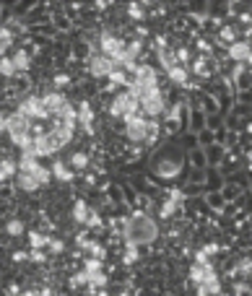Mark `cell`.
<instances>
[{
    "instance_id": "8d00e7d4",
    "label": "cell",
    "mask_w": 252,
    "mask_h": 296,
    "mask_svg": "<svg viewBox=\"0 0 252 296\" xmlns=\"http://www.w3.org/2000/svg\"><path fill=\"white\" fill-rule=\"evenodd\" d=\"M89 252H91V255H94V257H96V260H102V257H104V247H102V244H99V242H91V247H89Z\"/></svg>"
},
{
    "instance_id": "603a6c76",
    "label": "cell",
    "mask_w": 252,
    "mask_h": 296,
    "mask_svg": "<svg viewBox=\"0 0 252 296\" xmlns=\"http://www.w3.org/2000/svg\"><path fill=\"white\" fill-rule=\"evenodd\" d=\"M29 244H32V249H44L50 244V237H44L39 231H32L29 234Z\"/></svg>"
},
{
    "instance_id": "4316f807",
    "label": "cell",
    "mask_w": 252,
    "mask_h": 296,
    "mask_svg": "<svg viewBox=\"0 0 252 296\" xmlns=\"http://www.w3.org/2000/svg\"><path fill=\"white\" fill-rule=\"evenodd\" d=\"M5 231H8V237H21V234H24V221L11 218V221L5 224Z\"/></svg>"
},
{
    "instance_id": "b9f144b4",
    "label": "cell",
    "mask_w": 252,
    "mask_h": 296,
    "mask_svg": "<svg viewBox=\"0 0 252 296\" xmlns=\"http://www.w3.org/2000/svg\"><path fill=\"white\" fill-rule=\"evenodd\" d=\"M221 39L229 42V44H234V29H221Z\"/></svg>"
},
{
    "instance_id": "681fc988",
    "label": "cell",
    "mask_w": 252,
    "mask_h": 296,
    "mask_svg": "<svg viewBox=\"0 0 252 296\" xmlns=\"http://www.w3.org/2000/svg\"><path fill=\"white\" fill-rule=\"evenodd\" d=\"M21 296H39V291H24Z\"/></svg>"
},
{
    "instance_id": "e575fe53",
    "label": "cell",
    "mask_w": 252,
    "mask_h": 296,
    "mask_svg": "<svg viewBox=\"0 0 252 296\" xmlns=\"http://www.w3.org/2000/svg\"><path fill=\"white\" fill-rule=\"evenodd\" d=\"M127 16H130V18H143L146 13H143V8L138 3H130V5H127Z\"/></svg>"
},
{
    "instance_id": "d6a6232c",
    "label": "cell",
    "mask_w": 252,
    "mask_h": 296,
    "mask_svg": "<svg viewBox=\"0 0 252 296\" xmlns=\"http://www.w3.org/2000/svg\"><path fill=\"white\" fill-rule=\"evenodd\" d=\"M109 81L112 83H120V86H130V78H127V75H125V70H114L112 75H109Z\"/></svg>"
},
{
    "instance_id": "4dcf8cb0",
    "label": "cell",
    "mask_w": 252,
    "mask_h": 296,
    "mask_svg": "<svg viewBox=\"0 0 252 296\" xmlns=\"http://www.w3.org/2000/svg\"><path fill=\"white\" fill-rule=\"evenodd\" d=\"M193 73H195V75H200V78H208V75H211V70H208V63H205V57L195 60V65H193Z\"/></svg>"
},
{
    "instance_id": "5bb4252c",
    "label": "cell",
    "mask_w": 252,
    "mask_h": 296,
    "mask_svg": "<svg viewBox=\"0 0 252 296\" xmlns=\"http://www.w3.org/2000/svg\"><path fill=\"white\" fill-rule=\"evenodd\" d=\"M78 122L86 133L94 130V112H91V104L89 102H81L78 104Z\"/></svg>"
},
{
    "instance_id": "60d3db41",
    "label": "cell",
    "mask_w": 252,
    "mask_h": 296,
    "mask_svg": "<svg viewBox=\"0 0 252 296\" xmlns=\"http://www.w3.org/2000/svg\"><path fill=\"white\" fill-rule=\"evenodd\" d=\"M216 252H218V244H205V247L200 249V255L205 257V260H208L211 255H216Z\"/></svg>"
},
{
    "instance_id": "f907efd6",
    "label": "cell",
    "mask_w": 252,
    "mask_h": 296,
    "mask_svg": "<svg viewBox=\"0 0 252 296\" xmlns=\"http://www.w3.org/2000/svg\"><path fill=\"white\" fill-rule=\"evenodd\" d=\"M247 63H250V65H252V52H250V57H247Z\"/></svg>"
},
{
    "instance_id": "f35d334b",
    "label": "cell",
    "mask_w": 252,
    "mask_h": 296,
    "mask_svg": "<svg viewBox=\"0 0 252 296\" xmlns=\"http://www.w3.org/2000/svg\"><path fill=\"white\" fill-rule=\"evenodd\" d=\"M236 273H252V260L250 257H244V260L236 265Z\"/></svg>"
},
{
    "instance_id": "ba28073f",
    "label": "cell",
    "mask_w": 252,
    "mask_h": 296,
    "mask_svg": "<svg viewBox=\"0 0 252 296\" xmlns=\"http://www.w3.org/2000/svg\"><path fill=\"white\" fill-rule=\"evenodd\" d=\"M18 115H24L29 120H47L50 117L47 112H44V107H42V99L39 96H26L24 102L18 104Z\"/></svg>"
},
{
    "instance_id": "484cf974",
    "label": "cell",
    "mask_w": 252,
    "mask_h": 296,
    "mask_svg": "<svg viewBox=\"0 0 252 296\" xmlns=\"http://www.w3.org/2000/svg\"><path fill=\"white\" fill-rule=\"evenodd\" d=\"M11 44H13V34L8 32V29H0V57L11 50Z\"/></svg>"
},
{
    "instance_id": "83f0119b",
    "label": "cell",
    "mask_w": 252,
    "mask_h": 296,
    "mask_svg": "<svg viewBox=\"0 0 252 296\" xmlns=\"http://www.w3.org/2000/svg\"><path fill=\"white\" fill-rule=\"evenodd\" d=\"M0 75H5V78L16 75V65H13L11 57H0Z\"/></svg>"
},
{
    "instance_id": "d590c367",
    "label": "cell",
    "mask_w": 252,
    "mask_h": 296,
    "mask_svg": "<svg viewBox=\"0 0 252 296\" xmlns=\"http://www.w3.org/2000/svg\"><path fill=\"white\" fill-rule=\"evenodd\" d=\"M86 226H89V229H96V226H102V218H99V213H96V210H89Z\"/></svg>"
},
{
    "instance_id": "ac0fdd59",
    "label": "cell",
    "mask_w": 252,
    "mask_h": 296,
    "mask_svg": "<svg viewBox=\"0 0 252 296\" xmlns=\"http://www.w3.org/2000/svg\"><path fill=\"white\" fill-rule=\"evenodd\" d=\"M13 174H18V164L13 161V158H3V161H0V182H5L8 177H13Z\"/></svg>"
},
{
    "instance_id": "8fae6325",
    "label": "cell",
    "mask_w": 252,
    "mask_h": 296,
    "mask_svg": "<svg viewBox=\"0 0 252 296\" xmlns=\"http://www.w3.org/2000/svg\"><path fill=\"white\" fill-rule=\"evenodd\" d=\"M65 104H68V99L60 94V91H50V94L42 96V107H44V112H47L50 117H57Z\"/></svg>"
},
{
    "instance_id": "e0dca14e",
    "label": "cell",
    "mask_w": 252,
    "mask_h": 296,
    "mask_svg": "<svg viewBox=\"0 0 252 296\" xmlns=\"http://www.w3.org/2000/svg\"><path fill=\"white\" fill-rule=\"evenodd\" d=\"M16 182H18V187L24 190V192H36V190L42 187L39 182L32 177V174H24V172H18V174H16Z\"/></svg>"
},
{
    "instance_id": "ffe728a7",
    "label": "cell",
    "mask_w": 252,
    "mask_h": 296,
    "mask_svg": "<svg viewBox=\"0 0 252 296\" xmlns=\"http://www.w3.org/2000/svg\"><path fill=\"white\" fill-rule=\"evenodd\" d=\"M89 206H86V203H83V200H75V206H73V221L75 224H83V226H86V218H89Z\"/></svg>"
},
{
    "instance_id": "bcb514c9",
    "label": "cell",
    "mask_w": 252,
    "mask_h": 296,
    "mask_svg": "<svg viewBox=\"0 0 252 296\" xmlns=\"http://www.w3.org/2000/svg\"><path fill=\"white\" fill-rule=\"evenodd\" d=\"M75 242H78V247H83V249H89V247H91V239H86V234H81V237L75 239Z\"/></svg>"
},
{
    "instance_id": "3957f363",
    "label": "cell",
    "mask_w": 252,
    "mask_h": 296,
    "mask_svg": "<svg viewBox=\"0 0 252 296\" xmlns=\"http://www.w3.org/2000/svg\"><path fill=\"white\" fill-rule=\"evenodd\" d=\"M156 133H159V125L154 120H146L141 115L125 120V135H127V140H133V143H151L156 138Z\"/></svg>"
},
{
    "instance_id": "7c38bea8",
    "label": "cell",
    "mask_w": 252,
    "mask_h": 296,
    "mask_svg": "<svg viewBox=\"0 0 252 296\" xmlns=\"http://www.w3.org/2000/svg\"><path fill=\"white\" fill-rule=\"evenodd\" d=\"M250 52H252V47L247 42H234V44H229V57L234 60V63H247V57H250Z\"/></svg>"
},
{
    "instance_id": "2e32d148",
    "label": "cell",
    "mask_w": 252,
    "mask_h": 296,
    "mask_svg": "<svg viewBox=\"0 0 252 296\" xmlns=\"http://www.w3.org/2000/svg\"><path fill=\"white\" fill-rule=\"evenodd\" d=\"M52 177H55V179H60V182H73V177H75V174H73V169H71V166H68V164H63V161H55V164H52Z\"/></svg>"
},
{
    "instance_id": "6da1fadb",
    "label": "cell",
    "mask_w": 252,
    "mask_h": 296,
    "mask_svg": "<svg viewBox=\"0 0 252 296\" xmlns=\"http://www.w3.org/2000/svg\"><path fill=\"white\" fill-rule=\"evenodd\" d=\"M122 237H125V244H130V247H146L156 242L159 226L148 213H133L122 224Z\"/></svg>"
},
{
    "instance_id": "30bf717a",
    "label": "cell",
    "mask_w": 252,
    "mask_h": 296,
    "mask_svg": "<svg viewBox=\"0 0 252 296\" xmlns=\"http://www.w3.org/2000/svg\"><path fill=\"white\" fill-rule=\"evenodd\" d=\"M89 70H91V75H96V78H109V75L117 70V65L104 55H94L89 63Z\"/></svg>"
},
{
    "instance_id": "4fadbf2b",
    "label": "cell",
    "mask_w": 252,
    "mask_h": 296,
    "mask_svg": "<svg viewBox=\"0 0 252 296\" xmlns=\"http://www.w3.org/2000/svg\"><path fill=\"white\" fill-rule=\"evenodd\" d=\"M182 197H185V195H182L180 190H174V192H169V200H166L164 206H162V218H172L174 213H177V210H180V206H182Z\"/></svg>"
},
{
    "instance_id": "44dd1931",
    "label": "cell",
    "mask_w": 252,
    "mask_h": 296,
    "mask_svg": "<svg viewBox=\"0 0 252 296\" xmlns=\"http://www.w3.org/2000/svg\"><path fill=\"white\" fill-rule=\"evenodd\" d=\"M166 75H169V81L180 83V86H187V70H185L182 65H174V68H169V70H166Z\"/></svg>"
},
{
    "instance_id": "277c9868",
    "label": "cell",
    "mask_w": 252,
    "mask_h": 296,
    "mask_svg": "<svg viewBox=\"0 0 252 296\" xmlns=\"http://www.w3.org/2000/svg\"><path fill=\"white\" fill-rule=\"evenodd\" d=\"M138 109H141V104H138V96H133L130 91H120L117 96L112 99V107H109V115L112 117H125V120H130L138 115Z\"/></svg>"
},
{
    "instance_id": "836d02e7",
    "label": "cell",
    "mask_w": 252,
    "mask_h": 296,
    "mask_svg": "<svg viewBox=\"0 0 252 296\" xmlns=\"http://www.w3.org/2000/svg\"><path fill=\"white\" fill-rule=\"evenodd\" d=\"M94 270H102V260H96V257H89V260L83 262V273H94Z\"/></svg>"
},
{
    "instance_id": "7a4b0ae2",
    "label": "cell",
    "mask_w": 252,
    "mask_h": 296,
    "mask_svg": "<svg viewBox=\"0 0 252 296\" xmlns=\"http://www.w3.org/2000/svg\"><path fill=\"white\" fill-rule=\"evenodd\" d=\"M190 280L198 286V296H213L221 291V280L208 260H195L190 265Z\"/></svg>"
},
{
    "instance_id": "7dc6e473",
    "label": "cell",
    "mask_w": 252,
    "mask_h": 296,
    "mask_svg": "<svg viewBox=\"0 0 252 296\" xmlns=\"http://www.w3.org/2000/svg\"><path fill=\"white\" fill-rule=\"evenodd\" d=\"M5 127H8V115L0 112V133H5Z\"/></svg>"
},
{
    "instance_id": "74e56055",
    "label": "cell",
    "mask_w": 252,
    "mask_h": 296,
    "mask_svg": "<svg viewBox=\"0 0 252 296\" xmlns=\"http://www.w3.org/2000/svg\"><path fill=\"white\" fill-rule=\"evenodd\" d=\"M68 83H71V75L68 73H57L55 75V88H63V86H68Z\"/></svg>"
},
{
    "instance_id": "f1b7e54d",
    "label": "cell",
    "mask_w": 252,
    "mask_h": 296,
    "mask_svg": "<svg viewBox=\"0 0 252 296\" xmlns=\"http://www.w3.org/2000/svg\"><path fill=\"white\" fill-rule=\"evenodd\" d=\"M71 166H73V169H86V166H89V156L83 154V151L73 154V156H71Z\"/></svg>"
},
{
    "instance_id": "52a82bcc",
    "label": "cell",
    "mask_w": 252,
    "mask_h": 296,
    "mask_svg": "<svg viewBox=\"0 0 252 296\" xmlns=\"http://www.w3.org/2000/svg\"><path fill=\"white\" fill-rule=\"evenodd\" d=\"M138 104H141V109L146 112L148 117H159L164 112V94L159 88H151V91H146V94L138 99Z\"/></svg>"
},
{
    "instance_id": "ab89813d",
    "label": "cell",
    "mask_w": 252,
    "mask_h": 296,
    "mask_svg": "<svg viewBox=\"0 0 252 296\" xmlns=\"http://www.w3.org/2000/svg\"><path fill=\"white\" fill-rule=\"evenodd\" d=\"M71 283H73V286H86V283H89V276H86V273H75Z\"/></svg>"
},
{
    "instance_id": "7402d4cb",
    "label": "cell",
    "mask_w": 252,
    "mask_h": 296,
    "mask_svg": "<svg viewBox=\"0 0 252 296\" xmlns=\"http://www.w3.org/2000/svg\"><path fill=\"white\" fill-rule=\"evenodd\" d=\"M159 172H162V177H177L180 174V161H162L159 164Z\"/></svg>"
},
{
    "instance_id": "5b68a950",
    "label": "cell",
    "mask_w": 252,
    "mask_h": 296,
    "mask_svg": "<svg viewBox=\"0 0 252 296\" xmlns=\"http://www.w3.org/2000/svg\"><path fill=\"white\" fill-rule=\"evenodd\" d=\"M130 86L143 96L146 91L159 88V73H156L151 65H138V68H135V78L130 81Z\"/></svg>"
},
{
    "instance_id": "cb8c5ba5",
    "label": "cell",
    "mask_w": 252,
    "mask_h": 296,
    "mask_svg": "<svg viewBox=\"0 0 252 296\" xmlns=\"http://www.w3.org/2000/svg\"><path fill=\"white\" fill-rule=\"evenodd\" d=\"M86 276H89V286H91V288H104V286H107L104 270H94V273H86Z\"/></svg>"
},
{
    "instance_id": "f546056e",
    "label": "cell",
    "mask_w": 252,
    "mask_h": 296,
    "mask_svg": "<svg viewBox=\"0 0 252 296\" xmlns=\"http://www.w3.org/2000/svg\"><path fill=\"white\" fill-rule=\"evenodd\" d=\"M159 60H162L164 70H169V68H174V65H177V57H174L172 52H166V50H159Z\"/></svg>"
},
{
    "instance_id": "ee69618b",
    "label": "cell",
    "mask_w": 252,
    "mask_h": 296,
    "mask_svg": "<svg viewBox=\"0 0 252 296\" xmlns=\"http://www.w3.org/2000/svg\"><path fill=\"white\" fill-rule=\"evenodd\" d=\"M29 260H34V262H44V252H42V249H32V252H29Z\"/></svg>"
},
{
    "instance_id": "d6986e66",
    "label": "cell",
    "mask_w": 252,
    "mask_h": 296,
    "mask_svg": "<svg viewBox=\"0 0 252 296\" xmlns=\"http://www.w3.org/2000/svg\"><path fill=\"white\" fill-rule=\"evenodd\" d=\"M11 60H13V65H16V73H18V70H21V73L29 70V63H32V60H29V52H26V50H16Z\"/></svg>"
},
{
    "instance_id": "8992f818",
    "label": "cell",
    "mask_w": 252,
    "mask_h": 296,
    "mask_svg": "<svg viewBox=\"0 0 252 296\" xmlns=\"http://www.w3.org/2000/svg\"><path fill=\"white\" fill-rule=\"evenodd\" d=\"M60 151V143L55 140V135L52 133H34V143H32V151L29 154H34L36 158L39 156H52V154H57Z\"/></svg>"
},
{
    "instance_id": "c3c4849f",
    "label": "cell",
    "mask_w": 252,
    "mask_h": 296,
    "mask_svg": "<svg viewBox=\"0 0 252 296\" xmlns=\"http://www.w3.org/2000/svg\"><path fill=\"white\" fill-rule=\"evenodd\" d=\"M13 260H16V262H24V260H29V255H26V252H13Z\"/></svg>"
},
{
    "instance_id": "f6af8a7d",
    "label": "cell",
    "mask_w": 252,
    "mask_h": 296,
    "mask_svg": "<svg viewBox=\"0 0 252 296\" xmlns=\"http://www.w3.org/2000/svg\"><path fill=\"white\" fill-rule=\"evenodd\" d=\"M174 57L182 60V63H187V60H190V52H187V50H177V52H174Z\"/></svg>"
},
{
    "instance_id": "7bdbcfd3",
    "label": "cell",
    "mask_w": 252,
    "mask_h": 296,
    "mask_svg": "<svg viewBox=\"0 0 252 296\" xmlns=\"http://www.w3.org/2000/svg\"><path fill=\"white\" fill-rule=\"evenodd\" d=\"M63 242H60V239H50V249H52V252H55V255H60V252H63Z\"/></svg>"
},
{
    "instance_id": "9c48e42d",
    "label": "cell",
    "mask_w": 252,
    "mask_h": 296,
    "mask_svg": "<svg viewBox=\"0 0 252 296\" xmlns=\"http://www.w3.org/2000/svg\"><path fill=\"white\" fill-rule=\"evenodd\" d=\"M122 52H125V42L120 36H112L109 32L102 34V55L109 57V60H117Z\"/></svg>"
},
{
    "instance_id": "1f68e13d",
    "label": "cell",
    "mask_w": 252,
    "mask_h": 296,
    "mask_svg": "<svg viewBox=\"0 0 252 296\" xmlns=\"http://www.w3.org/2000/svg\"><path fill=\"white\" fill-rule=\"evenodd\" d=\"M138 249H141V247H130V244H125V257H122V260H125V265H133L135 260H138Z\"/></svg>"
},
{
    "instance_id": "9a60e30c",
    "label": "cell",
    "mask_w": 252,
    "mask_h": 296,
    "mask_svg": "<svg viewBox=\"0 0 252 296\" xmlns=\"http://www.w3.org/2000/svg\"><path fill=\"white\" fill-rule=\"evenodd\" d=\"M50 133L55 135V140L60 143V148H63V146H68V143L73 140V127H68V125H60V122H55V127H52Z\"/></svg>"
},
{
    "instance_id": "d4e9b609",
    "label": "cell",
    "mask_w": 252,
    "mask_h": 296,
    "mask_svg": "<svg viewBox=\"0 0 252 296\" xmlns=\"http://www.w3.org/2000/svg\"><path fill=\"white\" fill-rule=\"evenodd\" d=\"M32 177L39 182V185H50V179H52V172L50 169H44L42 164H36V169L32 172Z\"/></svg>"
}]
</instances>
